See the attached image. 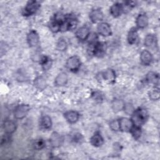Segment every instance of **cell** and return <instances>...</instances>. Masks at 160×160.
Here are the masks:
<instances>
[{
  "instance_id": "obj_1",
  "label": "cell",
  "mask_w": 160,
  "mask_h": 160,
  "mask_svg": "<svg viewBox=\"0 0 160 160\" xmlns=\"http://www.w3.org/2000/svg\"><path fill=\"white\" fill-rule=\"evenodd\" d=\"M131 121L134 126L141 127L147 119L148 113L144 109L139 108L136 110H134L133 113L131 114Z\"/></svg>"
},
{
  "instance_id": "obj_2",
  "label": "cell",
  "mask_w": 160,
  "mask_h": 160,
  "mask_svg": "<svg viewBox=\"0 0 160 160\" xmlns=\"http://www.w3.org/2000/svg\"><path fill=\"white\" fill-rule=\"evenodd\" d=\"M29 109H30V107L28 104H22L20 105H18L14 110V117L18 119H21L26 116Z\"/></svg>"
},
{
  "instance_id": "obj_3",
  "label": "cell",
  "mask_w": 160,
  "mask_h": 160,
  "mask_svg": "<svg viewBox=\"0 0 160 160\" xmlns=\"http://www.w3.org/2000/svg\"><path fill=\"white\" fill-rule=\"evenodd\" d=\"M39 6L40 5L37 1H29L27 3L26 7L24 8L22 11V14L26 16L32 15L38 11Z\"/></svg>"
},
{
  "instance_id": "obj_4",
  "label": "cell",
  "mask_w": 160,
  "mask_h": 160,
  "mask_svg": "<svg viewBox=\"0 0 160 160\" xmlns=\"http://www.w3.org/2000/svg\"><path fill=\"white\" fill-rule=\"evenodd\" d=\"M66 66L68 69L71 71H77L81 66L79 58L76 56H72L69 58L66 61Z\"/></svg>"
},
{
  "instance_id": "obj_5",
  "label": "cell",
  "mask_w": 160,
  "mask_h": 160,
  "mask_svg": "<svg viewBox=\"0 0 160 160\" xmlns=\"http://www.w3.org/2000/svg\"><path fill=\"white\" fill-rule=\"evenodd\" d=\"M118 120L119 124V130L121 131L129 132L134 126L131 119L128 118H121Z\"/></svg>"
},
{
  "instance_id": "obj_6",
  "label": "cell",
  "mask_w": 160,
  "mask_h": 160,
  "mask_svg": "<svg viewBox=\"0 0 160 160\" xmlns=\"http://www.w3.org/2000/svg\"><path fill=\"white\" fill-rule=\"evenodd\" d=\"M39 35L34 30H31L29 32L27 36V41L29 46L34 47L39 43Z\"/></svg>"
},
{
  "instance_id": "obj_7",
  "label": "cell",
  "mask_w": 160,
  "mask_h": 160,
  "mask_svg": "<svg viewBox=\"0 0 160 160\" xmlns=\"http://www.w3.org/2000/svg\"><path fill=\"white\" fill-rule=\"evenodd\" d=\"M101 76L106 82L110 84L114 82L116 79L115 72L111 69H108L105 70L104 72H102Z\"/></svg>"
},
{
  "instance_id": "obj_8",
  "label": "cell",
  "mask_w": 160,
  "mask_h": 160,
  "mask_svg": "<svg viewBox=\"0 0 160 160\" xmlns=\"http://www.w3.org/2000/svg\"><path fill=\"white\" fill-rule=\"evenodd\" d=\"M98 31L102 36H109L111 34V28L109 24L106 22L99 23L98 26Z\"/></svg>"
},
{
  "instance_id": "obj_9",
  "label": "cell",
  "mask_w": 160,
  "mask_h": 160,
  "mask_svg": "<svg viewBox=\"0 0 160 160\" xmlns=\"http://www.w3.org/2000/svg\"><path fill=\"white\" fill-rule=\"evenodd\" d=\"M49 141L52 147L58 148L62 144L63 142V138L61 135H60L58 132H54L53 133H52L50 137Z\"/></svg>"
},
{
  "instance_id": "obj_10",
  "label": "cell",
  "mask_w": 160,
  "mask_h": 160,
  "mask_svg": "<svg viewBox=\"0 0 160 160\" xmlns=\"http://www.w3.org/2000/svg\"><path fill=\"white\" fill-rule=\"evenodd\" d=\"M89 18L94 23L100 22L103 19V13L99 9H92L89 13Z\"/></svg>"
},
{
  "instance_id": "obj_11",
  "label": "cell",
  "mask_w": 160,
  "mask_h": 160,
  "mask_svg": "<svg viewBox=\"0 0 160 160\" xmlns=\"http://www.w3.org/2000/svg\"><path fill=\"white\" fill-rule=\"evenodd\" d=\"M90 34L89 29L87 26H82L79 28L76 32V36L77 38L81 41L86 40Z\"/></svg>"
},
{
  "instance_id": "obj_12",
  "label": "cell",
  "mask_w": 160,
  "mask_h": 160,
  "mask_svg": "<svg viewBox=\"0 0 160 160\" xmlns=\"http://www.w3.org/2000/svg\"><path fill=\"white\" fill-rule=\"evenodd\" d=\"M140 60L142 64L148 66L152 61V55L148 50H143L141 52Z\"/></svg>"
},
{
  "instance_id": "obj_13",
  "label": "cell",
  "mask_w": 160,
  "mask_h": 160,
  "mask_svg": "<svg viewBox=\"0 0 160 160\" xmlns=\"http://www.w3.org/2000/svg\"><path fill=\"white\" fill-rule=\"evenodd\" d=\"M66 119L71 124L75 123L78 121L79 118V114L75 111H68L64 114Z\"/></svg>"
},
{
  "instance_id": "obj_14",
  "label": "cell",
  "mask_w": 160,
  "mask_h": 160,
  "mask_svg": "<svg viewBox=\"0 0 160 160\" xmlns=\"http://www.w3.org/2000/svg\"><path fill=\"white\" fill-rule=\"evenodd\" d=\"M138 28L142 29L146 28L148 24V18L145 14H140L136 18V21Z\"/></svg>"
},
{
  "instance_id": "obj_15",
  "label": "cell",
  "mask_w": 160,
  "mask_h": 160,
  "mask_svg": "<svg viewBox=\"0 0 160 160\" xmlns=\"http://www.w3.org/2000/svg\"><path fill=\"white\" fill-rule=\"evenodd\" d=\"M3 129L6 134H11L15 131L16 129V126L12 121L6 120L3 124Z\"/></svg>"
},
{
  "instance_id": "obj_16",
  "label": "cell",
  "mask_w": 160,
  "mask_h": 160,
  "mask_svg": "<svg viewBox=\"0 0 160 160\" xmlns=\"http://www.w3.org/2000/svg\"><path fill=\"white\" fill-rule=\"evenodd\" d=\"M122 11H123L122 5L118 2L114 4L110 8V13L114 18H117L121 14Z\"/></svg>"
},
{
  "instance_id": "obj_17",
  "label": "cell",
  "mask_w": 160,
  "mask_h": 160,
  "mask_svg": "<svg viewBox=\"0 0 160 160\" xmlns=\"http://www.w3.org/2000/svg\"><path fill=\"white\" fill-rule=\"evenodd\" d=\"M144 45L148 48H154L157 45V39L153 34H148L144 39Z\"/></svg>"
},
{
  "instance_id": "obj_18",
  "label": "cell",
  "mask_w": 160,
  "mask_h": 160,
  "mask_svg": "<svg viewBox=\"0 0 160 160\" xmlns=\"http://www.w3.org/2000/svg\"><path fill=\"white\" fill-rule=\"evenodd\" d=\"M93 54L98 57H101L104 55L105 52L104 44L101 42H97L94 44V47L92 49Z\"/></svg>"
},
{
  "instance_id": "obj_19",
  "label": "cell",
  "mask_w": 160,
  "mask_h": 160,
  "mask_svg": "<svg viewBox=\"0 0 160 160\" xmlns=\"http://www.w3.org/2000/svg\"><path fill=\"white\" fill-rule=\"evenodd\" d=\"M128 41L131 44H136L138 41V33L135 28H131L128 34Z\"/></svg>"
},
{
  "instance_id": "obj_20",
  "label": "cell",
  "mask_w": 160,
  "mask_h": 160,
  "mask_svg": "<svg viewBox=\"0 0 160 160\" xmlns=\"http://www.w3.org/2000/svg\"><path fill=\"white\" fill-rule=\"evenodd\" d=\"M91 144L95 147H99L102 145L104 140L102 136L99 132H96L90 139Z\"/></svg>"
},
{
  "instance_id": "obj_21",
  "label": "cell",
  "mask_w": 160,
  "mask_h": 160,
  "mask_svg": "<svg viewBox=\"0 0 160 160\" xmlns=\"http://www.w3.org/2000/svg\"><path fill=\"white\" fill-rule=\"evenodd\" d=\"M68 76L65 72L59 73L55 78L54 83L57 86H62L68 82Z\"/></svg>"
},
{
  "instance_id": "obj_22",
  "label": "cell",
  "mask_w": 160,
  "mask_h": 160,
  "mask_svg": "<svg viewBox=\"0 0 160 160\" xmlns=\"http://www.w3.org/2000/svg\"><path fill=\"white\" fill-rule=\"evenodd\" d=\"M40 126L44 129H49L52 126V121L49 116H42L39 122Z\"/></svg>"
},
{
  "instance_id": "obj_23",
  "label": "cell",
  "mask_w": 160,
  "mask_h": 160,
  "mask_svg": "<svg viewBox=\"0 0 160 160\" xmlns=\"http://www.w3.org/2000/svg\"><path fill=\"white\" fill-rule=\"evenodd\" d=\"M124 104H125L122 100L118 99H114L111 102L112 109L114 112H118L123 109Z\"/></svg>"
},
{
  "instance_id": "obj_24",
  "label": "cell",
  "mask_w": 160,
  "mask_h": 160,
  "mask_svg": "<svg viewBox=\"0 0 160 160\" xmlns=\"http://www.w3.org/2000/svg\"><path fill=\"white\" fill-rule=\"evenodd\" d=\"M146 79L148 82L152 83L155 85L159 84V76L158 74L154 72H149L147 74Z\"/></svg>"
},
{
  "instance_id": "obj_25",
  "label": "cell",
  "mask_w": 160,
  "mask_h": 160,
  "mask_svg": "<svg viewBox=\"0 0 160 160\" xmlns=\"http://www.w3.org/2000/svg\"><path fill=\"white\" fill-rule=\"evenodd\" d=\"M34 86L39 90H43L46 87V82L45 79L42 77H37L34 81Z\"/></svg>"
},
{
  "instance_id": "obj_26",
  "label": "cell",
  "mask_w": 160,
  "mask_h": 160,
  "mask_svg": "<svg viewBox=\"0 0 160 160\" xmlns=\"http://www.w3.org/2000/svg\"><path fill=\"white\" fill-rule=\"evenodd\" d=\"M149 97L151 100H158L160 97L159 89L157 87H154L149 91Z\"/></svg>"
},
{
  "instance_id": "obj_27",
  "label": "cell",
  "mask_w": 160,
  "mask_h": 160,
  "mask_svg": "<svg viewBox=\"0 0 160 160\" xmlns=\"http://www.w3.org/2000/svg\"><path fill=\"white\" fill-rule=\"evenodd\" d=\"M129 132L131 133L132 136H133V138L134 139H138L140 138V136L141 135V127H138V126H133Z\"/></svg>"
},
{
  "instance_id": "obj_28",
  "label": "cell",
  "mask_w": 160,
  "mask_h": 160,
  "mask_svg": "<svg viewBox=\"0 0 160 160\" xmlns=\"http://www.w3.org/2000/svg\"><path fill=\"white\" fill-rule=\"evenodd\" d=\"M61 22L54 19L50 23L49 28L53 32H57L61 31Z\"/></svg>"
},
{
  "instance_id": "obj_29",
  "label": "cell",
  "mask_w": 160,
  "mask_h": 160,
  "mask_svg": "<svg viewBox=\"0 0 160 160\" xmlns=\"http://www.w3.org/2000/svg\"><path fill=\"white\" fill-rule=\"evenodd\" d=\"M41 63L44 69H49L51 66V61L47 57V56H43L41 59Z\"/></svg>"
},
{
  "instance_id": "obj_30",
  "label": "cell",
  "mask_w": 160,
  "mask_h": 160,
  "mask_svg": "<svg viewBox=\"0 0 160 160\" xmlns=\"http://www.w3.org/2000/svg\"><path fill=\"white\" fill-rule=\"evenodd\" d=\"M56 46H57V49H58L59 51H64V50L66 49L68 45H67L66 41L64 39H60L58 41Z\"/></svg>"
},
{
  "instance_id": "obj_31",
  "label": "cell",
  "mask_w": 160,
  "mask_h": 160,
  "mask_svg": "<svg viewBox=\"0 0 160 160\" xmlns=\"http://www.w3.org/2000/svg\"><path fill=\"white\" fill-rule=\"evenodd\" d=\"M33 146L36 149L39 150V149H42L45 146V143H44V141L42 139H36L34 141Z\"/></svg>"
},
{
  "instance_id": "obj_32",
  "label": "cell",
  "mask_w": 160,
  "mask_h": 160,
  "mask_svg": "<svg viewBox=\"0 0 160 160\" xmlns=\"http://www.w3.org/2000/svg\"><path fill=\"white\" fill-rule=\"evenodd\" d=\"M110 128L115 131H118L119 130V124L118 119H114L111 121L109 123Z\"/></svg>"
},
{
  "instance_id": "obj_33",
  "label": "cell",
  "mask_w": 160,
  "mask_h": 160,
  "mask_svg": "<svg viewBox=\"0 0 160 160\" xmlns=\"http://www.w3.org/2000/svg\"><path fill=\"white\" fill-rule=\"evenodd\" d=\"M123 109L124 110L126 113L128 114H132L133 113V112L134 111V110H135L133 106L130 103H128V104H124Z\"/></svg>"
},
{
  "instance_id": "obj_34",
  "label": "cell",
  "mask_w": 160,
  "mask_h": 160,
  "mask_svg": "<svg viewBox=\"0 0 160 160\" xmlns=\"http://www.w3.org/2000/svg\"><path fill=\"white\" fill-rule=\"evenodd\" d=\"M72 140L76 142H81V141H82L83 138L81 134L76 133L72 137Z\"/></svg>"
},
{
  "instance_id": "obj_35",
  "label": "cell",
  "mask_w": 160,
  "mask_h": 160,
  "mask_svg": "<svg viewBox=\"0 0 160 160\" xmlns=\"http://www.w3.org/2000/svg\"><path fill=\"white\" fill-rule=\"evenodd\" d=\"M96 96V97H98V96H96H96ZM99 96V98H101V95H100V96Z\"/></svg>"
}]
</instances>
